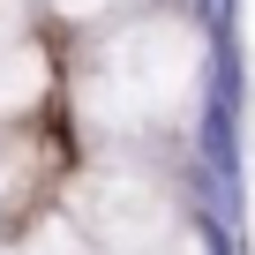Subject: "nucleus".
Wrapping results in <instances>:
<instances>
[{"label": "nucleus", "mask_w": 255, "mask_h": 255, "mask_svg": "<svg viewBox=\"0 0 255 255\" xmlns=\"http://www.w3.org/2000/svg\"><path fill=\"white\" fill-rule=\"evenodd\" d=\"M60 218L98 255H158L188 225V188L150 158H90L60 180Z\"/></svg>", "instance_id": "f03ea898"}, {"label": "nucleus", "mask_w": 255, "mask_h": 255, "mask_svg": "<svg viewBox=\"0 0 255 255\" xmlns=\"http://www.w3.org/2000/svg\"><path fill=\"white\" fill-rule=\"evenodd\" d=\"M30 8H38V0H0V45L30 38Z\"/></svg>", "instance_id": "0eeeda50"}, {"label": "nucleus", "mask_w": 255, "mask_h": 255, "mask_svg": "<svg viewBox=\"0 0 255 255\" xmlns=\"http://www.w3.org/2000/svg\"><path fill=\"white\" fill-rule=\"evenodd\" d=\"M210 45L218 30L188 8H150L90 30L83 60H75V135L90 158H150L165 165V150L188 158L195 113L210 98Z\"/></svg>", "instance_id": "f257e3e1"}, {"label": "nucleus", "mask_w": 255, "mask_h": 255, "mask_svg": "<svg viewBox=\"0 0 255 255\" xmlns=\"http://www.w3.org/2000/svg\"><path fill=\"white\" fill-rule=\"evenodd\" d=\"M45 8L68 23V30H98V23H128V15H150L165 0H45Z\"/></svg>", "instance_id": "39448f33"}, {"label": "nucleus", "mask_w": 255, "mask_h": 255, "mask_svg": "<svg viewBox=\"0 0 255 255\" xmlns=\"http://www.w3.org/2000/svg\"><path fill=\"white\" fill-rule=\"evenodd\" d=\"M233 248H240V233L225 240V233H210L203 218H188V225H180V233H173V240H165L158 255H233Z\"/></svg>", "instance_id": "423d86ee"}, {"label": "nucleus", "mask_w": 255, "mask_h": 255, "mask_svg": "<svg viewBox=\"0 0 255 255\" xmlns=\"http://www.w3.org/2000/svg\"><path fill=\"white\" fill-rule=\"evenodd\" d=\"M0 255H23V248H15V240H0Z\"/></svg>", "instance_id": "6e6552de"}, {"label": "nucleus", "mask_w": 255, "mask_h": 255, "mask_svg": "<svg viewBox=\"0 0 255 255\" xmlns=\"http://www.w3.org/2000/svg\"><path fill=\"white\" fill-rule=\"evenodd\" d=\"M60 83V60L38 45V38H15V45H0V128H23Z\"/></svg>", "instance_id": "7ed1b4c3"}, {"label": "nucleus", "mask_w": 255, "mask_h": 255, "mask_svg": "<svg viewBox=\"0 0 255 255\" xmlns=\"http://www.w3.org/2000/svg\"><path fill=\"white\" fill-rule=\"evenodd\" d=\"M45 195V143L30 128H0V225Z\"/></svg>", "instance_id": "20e7f679"}]
</instances>
